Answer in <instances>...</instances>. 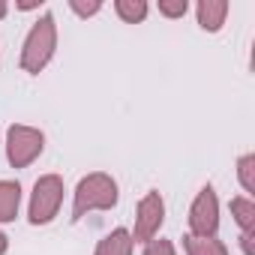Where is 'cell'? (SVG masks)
<instances>
[{"label": "cell", "instance_id": "cell-18", "mask_svg": "<svg viewBox=\"0 0 255 255\" xmlns=\"http://www.w3.org/2000/svg\"><path fill=\"white\" fill-rule=\"evenodd\" d=\"M6 15V3H3V0H0V18H3Z\"/></svg>", "mask_w": 255, "mask_h": 255}, {"label": "cell", "instance_id": "cell-16", "mask_svg": "<svg viewBox=\"0 0 255 255\" xmlns=\"http://www.w3.org/2000/svg\"><path fill=\"white\" fill-rule=\"evenodd\" d=\"M69 6H72L78 15H93V12H99V3H87V6H84V3H75V0H72Z\"/></svg>", "mask_w": 255, "mask_h": 255}, {"label": "cell", "instance_id": "cell-8", "mask_svg": "<svg viewBox=\"0 0 255 255\" xmlns=\"http://www.w3.org/2000/svg\"><path fill=\"white\" fill-rule=\"evenodd\" d=\"M225 15H228V3H225V0H201V3H198V24L204 30H219Z\"/></svg>", "mask_w": 255, "mask_h": 255}, {"label": "cell", "instance_id": "cell-4", "mask_svg": "<svg viewBox=\"0 0 255 255\" xmlns=\"http://www.w3.org/2000/svg\"><path fill=\"white\" fill-rule=\"evenodd\" d=\"M42 132L33 129V126H9V135H6V156L15 168H27L39 153H42Z\"/></svg>", "mask_w": 255, "mask_h": 255}, {"label": "cell", "instance_id": "cell-11", "mask_svg": "<svg viewBox=\"0 0 255 255\" xmlns=\"http://www.w3.org/2000/svg\"><path fill=\"white\" fill-rule=\"evenodd\" d=\"M231 216L237 219V225L243 231H252V225H255V204L249 198H231Z\"/></svg>", "mask_w": 255, "mask_h": 255}, {"label": "cell", "instance_id": "cell-12", "mask_svg": "<svg viewBox=\"0 0 255 255\" xmlns=\"http://www.w3.org/2000/svg\"><path fill=\"white\" fill-rule=\"evenodd\" d=\"M114 9H117V15L123 21H129V24L144 21V15H147V3H144V0H117Z\"/></svg>", "mask_w": 255, "mask_h": 255}, {"label": "cell", "instance_id": "cell-3", "mask_svg": "<svg viewBox=\"0 0 255 255\" xmlns=\"http://www.w3.org/2000/svg\"><path fill=\"white\" fill-rule=\"evenodd\" d=\"M63 201V180L57 174H45L36 180L33 186V198H30V222L33 225H45L57 216Z\"/></svg>", "mask_w": 255, "mask_h": 255}, {"label": "cell", "instance_id": "cell-9", "mask_svg": "<svg viewBox=\"0 0 255 255\" xmlns=\"http://www.w3.org/2000/svg\"><path fill=\"white\" fill-rule=\"evenodd\" d=\"M96 255H132V234L126 228H114L105 240H99Z\"/></svg>", "mask_w": 255, "mask_h": 255}, {"label": "cell", "instance_id": "cell-6", "mask_svg": "<svg viewBox=\"0 0 255 255\" xmlns=\"http://www.w3.org/2000/svg\"><path fill=\"white\" fill-rule=\"evenodd\" d=\"M165 219V204H162V195L159 192H147L141 201H138V216H135V237L132 240H153V234L159 231Z\"/></svg>", "mask_w": 255, "mask_h": 255}, {"label": "cell", "instance_id": "cell-7", "mask_svg": "<svg viewBox=\"0 0 255 255\" xmlns=\"http://www.w3.org/2000/svg\"><path fill=\"white\" fill-rule=\"evenodd\" d=\"M21 186L15 180H0V222H12L18 216Z\"/></svg>", "mask_w": 255, "mask_h": 255}, {"label": "cell", "instance_id": "cell-1", "mask_svg": "<svg viewBox=\"0 0 255 255\" xmlns=\"http://www.w3.org/2000/svg\"><path fill=\"white\" fill-rule=\"evenodd\" d=\"M117 204V183L102 174V171H93L87 174L78 189H75V207H72V219H81L84 213L90 210H111Z\"/></svg>", "mask_w": 255, "mask_h": 255}, {"label": "cell", "instance_id": "cell-10", "mask_svg": "<svg viewBox=\"0 0 255 255\" xmlns=\"http://www.w3.org/2000/svg\"><path fill=\"white\" fill-rule=\"evenodd\" d=\"M183 246L189 255H228L225 243H219L216 237H183Z\"/></svg>", "mask_w": 255, "mask_h": 255}, {"label": "cell", "instance_id": "cell-2", "mask_svg": "<svg viewBox=\"0 0 255 255\" xmlns=\"http://www.w3.org/2000/svg\"><path fill=\"white\" fill-rule=\"evenodd\" d=\"M54 45H57L54 18H51V15H42V18L30 27V33H27V39H24V48H21V69H24V72H39V69L51 60Z\"/></svg>", "mask_w": 255, "mask_h": 255}, {"label": "cell", "instance_id": "cell-5", "mask_svg": "<svg viewBox=\"0 0 255 255\" xmlns=\"http://www.w3.org/2000/svg\"><path fill=\"white\" fill-rule=\"evenodd\" d=\"M189 228H192V237H213L216 228H219V201H216V192L213 186H204L189 210Z\"/></svg>", "mask_w": 255, "mask_h": 255}, {"label": "cell", "instance_id": "cell-14", "mask_svg": "<svg viewBox=\"0 0 255 255\" xmlns=\"http://www.w3.org/2000/svg\"><path fill=\"white\" fill-rule=\"evenodd\" d=\"M186 9H189V3L186 0H159V12L162 15H168V18H180V15H186Z\"/></svg>", "mask_w": 255, "mask_h": 255}, {"label": "cell", "instance_id": "cell-17", "mask_svg": "<svg viewBox=\"0 0 255 255\" xmlns=\"http://www.w3.org/2000/svg\"><path fill=\"white\" fill-rule=\"evenodd\" d=\"M3 252H6V234L0 231V255H3Z\"/></svg>", "mask_w": 255, "mask_h": 255}, {"label": "cell", "instance_id": "cell-13", "mask_svg": "<svg viewBox=\"0 0 255 255\" xmlns=\"http://www.w3.org/2000/svg\"><path fill=\"white\" fill-rule=\"evenodd\" d=\"M252 168H255V156H243L240 159V183H243V189L246 192H252L255 189V177H252Z\"/></svg>", "mask_w": 255, "mask_h": 255}, {"label": "cell", "instance_id": "cell-15", "mask_svg": "<svg viewBox=\"0 0 255 255\" xmlns=\"http://www.w3.org/2000/svg\"><path fill=\"white\" fill-rule=\"evenodd\" d=\"M144 255H174V246H171V240H147V249H144Z\"/></svg>", "mask_w": 255, "mask_h": 255}]
</instances>
